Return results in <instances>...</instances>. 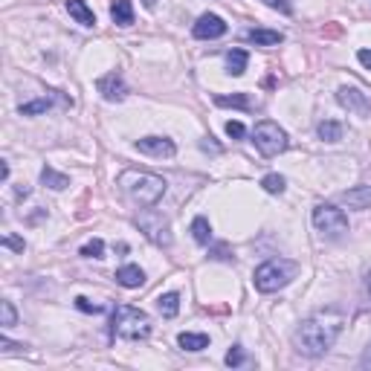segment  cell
Segmentation results:
<instances>
[{"label": "cell", "mask_w": 371, "mask_h": 371, "mask_svg": "<svg viewBox=\"0 0 371 371\" xmlns=\"http://www.w3.org/2000/svg\"><path fill=\"white\" fill-rule=\"evenodd\" d=\"M296 267L293 261L287 258H270L264 264L256 267V273H253V284L258 293H279L282 287H287L293 279H296Z\"/></svg>", "instance_id": "obj_3"}, {"label": "cell", "mask_w": 371, "mask_h": 371, "mask_svg": "<svg viewBox=\"0 0 371 371\" xmlns=\"http://www.w3.org/2000/svg\"><path fill=\"white\" fill-rule=\"evenodd\" d=\"M49 108H53V96H41V99H32L27 105H20L18 113L20 116H38V113H46Z\"/></svg>", "instance_id": "obj_24"}, {"label": "cell", "mask_w": 371, "mask_h": 371, "mask_svg": "<svg viewBox=\"0 0 371 371\" xmlns=\"http://www.w3.org/2000/svg\"><path fill=\"white\" fill-rule=\"evenodd\" d=\"M246 64H250L246 49H229V53H227V73H229V76H244Z\"/></svg>", "instance_id": "obj_20"}, {"label": "cell", "mask_w": 371, "mask_h": 371, "mask_svg": "<svg viewBox=\"0 0 371 371\" xmlns=\"http://www.w3.org/2000/svg\"><path fill=\"white\" fill-rule=\"evenodd\" d=\"M15 197H18V201H23V197H30V189H27V186H18V189H15Z\"/></svg>", "instance_id": "obj_37"}, {"label": "cell", "mask_w": 371, "mask_h": 371, "mask_svg": "<svg viewBox=\"0 0 371 371\" xmlns=\"http://www.w3.org/2000/svg\"><path fill=\"white\" fill-rule=\"evenodd\" d=\"M316 137L322 139V142H339L342 139V125H339V122H334V119H322L316 125Z\"/></svg>", "instance_id": "obj_22"}, {"label": "cell", "mask_w": 371, "mask_h": 371, "mask_svg": "<svg viewBox=\"0 0 371 371\" xmlns=\"http://www.w3.org/2000/svg\"><path fill=\"white\" fill-rule=\"evenodd\" d=\"M244 360H246V357H244V348H241V345H235V348L227 351V365H229V368L244 365Z\"/></svg>", "instance_id": "obj_29"}, {"label": "cell", "mask_w": 371, "mask_h": 371, "mask_svg": "<svg viewBox=\"0 0 371 371\" xmlns=\"http://www.w3.org/2000/svg\"><path fill=\"white\" fill-rule=\"evenodd\" d=\"M339 201L348 206V209H371V186H354V189H345Z\"/></svg>", "instance_id": "obj_12"}, {"label": "cell", "mask_w": 371, "mask_h": 371, "mask_svg": "<svg viewBox=\"0 0 371 371\" xmlns=\"http://www.w3.org/2000/svg\"><path fill=\"white\" fill-rule=\"evenodd\" d=\"M119 186L139 206H157L163 201L165 189H168V183L160 175H151V171H137V168L122 171V175H119Z\"/></svg>", "instance_id": "obj_2"}, {"label": "cell", "mask_w": 371, "mask_h": 371, "mask_svg": "<svg viewBox=\"0 0 371 371\" xmlns=\"http://www.w3.org/2000/svg\"><path fill=\"white\" fill-rule=\"evenodd\" d=\"M157 310L163 313V319H175L180 313V296L177 293H163L157 299Z\"/></svg>", "instance_id": "obj_23"}, {"label": "cell", "mask_w": 371, "mask_h": 371, "mask_svg": "<svg viewBox=\"0 0 371 371\" xmlns=\"http://www.w3.org/2000/svg\"><path fill=\"white\" fill-rule=\"evenodd\" d=\"M0 244H4L6 250H15V253H23V250H27V241L18 238V235H4V241H0Z\"/></svg>", "instance_id": "obj_28"}, {"label": "cell", "mask_w": 371, "mask_h": 371, "mask_svg": "<svg viewBox=\"0 0 371 371\" xmlns=\"http://www.w3.org/2000/svg\"><path fill=\"white\" fill-rule=\"evenodd\" d=\"M357 58H360V64H363L365 70H371V49H360Z\"/></svg>", "instance_id": "obj_35"}, {"label": "cell", "mask_w": 371, "mask_h": 371, "mask_svg": "<svg viewBox=\"0 0 371 371\" xmlns=\"http://www.w3.org/2000/svg\"><path fill=\"white\" fill-rule=\"evenodd\" d=\"M79 256H84V258H102V256H105V241H102V238L87 241L82 250H79Z\"/></svg>", "instance_id": "obj_27"}, {"label": "cell", "mask_w": 371, "mask_h": 371, "mask_svg": "<svg viewBox=\"0 0 371 371\" xmlns=\"http://www.w3.org/2000/svg\"><path fill=\"white\" fill-rule=\"evenodd\" d=\"M241 38L250 41V44H256V46H276V44L284 41V35L276 32V30H244Z\"/></svg>", "instance_id": "obj_14"}, {"label": "cell", "mask_w": 371, "mask_h": 371, "mask_svg": "<svg viewBox=\"0 0 371 371\" xmlns=\"http://www.w3.org/2000/svg\"><path fill=\"white\" fill-rule=\"evenodd\" d=\"M191 238H194V244H201V246H209L212 244V224H209L203 215H197L191 220Z\"/></svg>", "instance_id": "obj_19"}, {"label": "cell", "mask_w": 371, "mask_h": 371, "mask_svg": "<svg viewBox=\"0 0 371 371\" xmlns=\"http://www.w3.org/2000/svg\"><path fill=\"white\" fill-rule=\"evenodd\" d=\"M67 12L76 23H82V27H96V15L84 0H67Z\"/></svg>", "instance_id": "obj_15"}, {"label": "cell", "mask_w": 371, "mask_h": 371, "mask_svg": "<svg viewBox=\"0 0 371 371\" xmlns=\"http://www.w3.org/2000/svg\"><path fill=\"white\" fill-rule=\"evenodd\" d=\"M111 18H113L116 27H131V23H134V4H131V0H113Z\"/></svg>", "instance_id": "obj_16"}, {"label": "cell", "mask_w": 371, "mask_h": 371, "mask_svg": "<svg viewBox=\"0 0 371 371\" xmlns=\"http://www.w3.org/2000/svg\"><path fill=\"white\" fill-rule=\"evenodd\" d=\"M212 258H220V261H232L235 256H229V250H227V244H218L215 250H212Z\"/></svg>", "instance_id": "obj_33"}, {"label": "cell", "mask_w": 371, "mask_h": 371, "mask_svg": "<svg viewBox=\"0 0 371 371\" xmlns=\"http://www.w3.org/2000/svg\"><path fill=\"white\" fill-rule=\"evenodd\" d=\"M116 284L128 287V290L142 287V284H145V273H142V267H137V264H125V267H119V270H116Z\"/></svg>", "instance_id": "obj_13"}, {"label": "cell", "mask_w": 371, "mask_h": 371, "mask_svg": "<svg viewBox=\"0 0 371 371\" xmlns=\"http://www.w3.org/2000/svg\"><path fill=\"white\" fill-rule=\"evenodd\" d=\"M360 368H365V371L371 368V342H368L365 348H363V357H360Z\"/></svg>", "instance_id": "obj_34"}, {"label": "cell", "mask_w": 371, "mask_h": 371, "mask_svg": "<svg viewBox=\"0 0 371 371\" xmlns=\"http://www.w3.org/2000/svg\"><path fill=\"white\" fill-rule=\"evenodd\" d=\"M111 331L122 339H145L151 334V316L134 305H119L111 316Z\"/></svg>", "instance_id": "obj_4"}, {"label": "cell", "mask_w": 371, "mask_h": 371, "mask_svg": "<svg viewBox=\"0 0 371 371\" xmlns=\"http://www.w3.org/2000/svg\"><path fill=\"white\" fill-rule=\"evenodd\" d=\"M142 4H145L148 9H154V4H157V0H142Z\"/></svg>", "instance_id": "obj_39"}, {"label": "cell", "mask_w": 371, "mask_h": 371, "mask_svg": "<svg viewBox=\"0 0 371 371\" xmlns=\"http://www.w3.org/2000/svg\"><path fill=\"white\" fill-rule=\"evenodd\" d=\"M261 4H267L270 9H276L282 15H293V4H290V0H261Z\"/></svg>", "instance_id": "obj_31"}, {"label": "cell", "mask_w": 371, "mask_h": 371, "mask_svg": "<svg viewBox=\"0 0 371 371\" xmlns=\"http://www.w3.org/2000/svg\"><path fill=\"white\" fill-rule=\"evenodd\" d=\"M313 227L322 238L337 241V238H342L345 232H348V218H345L342 209H337L331 203H319L313 209Z\"/></svg>", "instance_id": "obj_7"}, {"label": "cell", "mask_w": 371, "mask_h": 371, "mask_svg": "<svg viewBox=\"0 0 371 371\" xmlns=\"http://www.w3.org/2000/svg\"><path fill=\"white\" fill-rule=\"evenodd\" d=\"M342 325H345V316L339 310H334V308L308 316L293 334L296 351L305 354V357H322L325 351L334 348L337 337L342 334Z\"/></svg>", "instance_id": "obj_1"}, {"label": "cell", "mask_w": 371, "mask_h": 371, "mask_svg": "<svg viewBox=\"0 0 371 371\" xmlns=\"http://www.w3.org/2000/svg\"><path fill=\"white\" fill-rule=\"evenodd\" d=\"M137 151L145 157H154V160H171L177 154V145L168 137H142L137 139Z\"/></svg>", "instance_id": "obj_9"}, {"label": "cell", "mask_w": 371, "mask_h": 371, "mask_svg": "<svg viewBox=\"0 0 371 371\" xmlns=\"http://www.w3.org/2000/svg\"><path fill=\"white\" fill-rule=\"evenodd\" d=\"M337 102L348 111V113H354V116H371V96L368 93H363L360 87H339L337 90Z\"/></svg>", "instance_id": "obj_8"}, {"label": "cell", "mask_w": 371, "mask_h": 371, "mask_svg": "<svg viewBox=\"0 0 371 371\" xmlns=\"http://www.w3.org/2000/svg\"><path fill=\"white\" fill-rule=\"evenodd\" d=\"M96 90L102 93V99H108V102H122V99L128 96V84L125 79H122V73H105L102 79L96 82Z\"/></svg>", "instance_id": "obj_11"}, {"label": "cell", "mask_w": 371, "mask_h": 371, "mask_svg": "<svg viewBox=\"0 0 371 371\" xmlns=\"http://www.w3.org/2000/svg\"><path fill=\"white\" fill-rule=\"evenodd\" d=\"M244 134H246V128L241 125L238 119H229V122H227V137H232V139H244Z\"/></svg>", "instance_id": "obj_32"}, {"label": "cell", "mask_w": 371, "mask_h": 371, "mask_svg": "<svg viewBox=\"0 0 371 371\" xmlns=\"http://www.w3.org/2000/svg\"><path fill=\"white\" fill-rule=\"evenodd\" d=\"M365 290H368V296H371V267L365 270Z\"/></svg>", "instance_id": "obj_38"}, {"label": "cell", "mask_w": 371, "mask_h": 371, "mask_svg": "<svg viewBox=\"0 0 371 371\" xmlns=\"http://www.w3.org/2000/svg\"><path fill=\"white\" fill-rule=\"evenodd\" d=\"M137 227L139 232L151 241L154 246H160V250H168L171 246V224H168V218L163 212H157L154 206H145V212L137 215Z\"/></svg>", "instance_id": "obj_5"}, {"label": "cell", "mask_w": 371, "mask_h": 371, "mask_svg": "<svg viewBox=\"0 0 371 371\" xmlns=\"http://www.w3.org/2000/svg\"><path fill=\"white\" fill-rule=\"evenodd\" d=\"M76 308H79L82 313H102V310H105V305H96V302L84 299V296H79V299H76Z\"/></svg>", "instance_id": "obj_30"}, {"label": "cell", "mask_w": 371, "mask_h": 371, "mask_svg": "<svg viewBox=\"0 0 371 371\" xmlns=\"http://www.w3.org/2000/svg\"><path fill=\"white\" fill-rule=\"evenodd\" d=\"M215 105L218 108H235V111H250L253 102L246 93H232V96H215Z\"/></svg>", "instance_id": "obj_21"}, {"label": "cell", "mask_w": 371, "mask_h": 371, "mask_svg": "<svg viewBox=\"0 0 371 371\" xmlns=\"http://www.w3.org/2000/svg\"><path fill=\"white\" fill-rule=\"evenodd\" d=\"M0 325H4V328H15L18 325V310H15V305L9 299L0 302Z\"/></svg>", "instance_id": "obj_25"}, {"label": "cell", "mask_w": 371, "mask_h": 371, "mask_svg": "<svg viewBox=\"0 0 371 371\" xmlns=\"http://www.w3.org/2000/svg\"><path fill=\"white\" fill-rule=\"evenodd\" d=\"M0 180H4V183L9 180V163L6 160H0Z\"/></svg>", "instance_id": "obj_36"}, {"label": "cell", "mask_w": 371, "mask_h": 371, "mask_svg": "<svg viewBox=\"0 0 371 371\" xmlns=\"http://www.w3.org/2000/svg\"><path fill=\"white\" fill-rule=\"evenodd\" d=\"M227 30H229V27L224 23V18L206 12V15H201V18L194 20L191 35H194L197 41H215V38H220V35H227Z\"/></svg>", "instance_id": "obj_10"}, {"label": "cell", "mask_w": 371, "mask_h": 371, "mask_svg": "<svg viewBox=\"0 0 371 371\" xmlns=\"http://www.w3.org/2000/svg\"><path fill=\"white\" fill-rule=\"evenodd\" d=\"M253 142L264 157H279L282 151H287V145H290L287 131L279 125V122H270V119L258 122V125L253 128Z\"/></svg>", "instance_id": "obj_6"}, {"label": "cell", "mask_w": 371, "mask_h": 371, "mask_svg": "<svg viewBox=\"0 0 371 371\" xmlns=\"http://www.w3.org/2000/svg\"><path fill=\"white\" fill-rule=\"evenodd\" d=\"M177 345H180L183 351L197 354V351L209 348V337H206V334H194V331H183V334L177 337Z\"/></svg>", "instance_id": "obj_17"}, {"label": "cell", "mask_w": 371, "mask_h": 371, "mask_svg": "<svg viewBox=\"0 0 371 371\" xmlns=\"http://www.w3.org/2000/svg\"><path fill=\"white\" fill-rule=\"evenodd\" d=\"M41 183H44L46 189H53V191H64V189L70 186V177L61 175V171H56L53 165H44V168H41Z\"/></svg>", "instance_id": "obj_18"}, {"label": "cell", "mask_w": 371, "mask_h": 371, "mask_svg": "<svg viewBox=\"0 0 371 371\" xmlns=\"http://www.w3.org/2000/svg\"><path fill=\"white\" fill-rule=\"evenodd\" d=\"M261 189H264V191H270V194H284L287 180H284L282 175H267V177L261 180Z\"/></svg>", "instance_id": "obj_26"}]
</instances>
